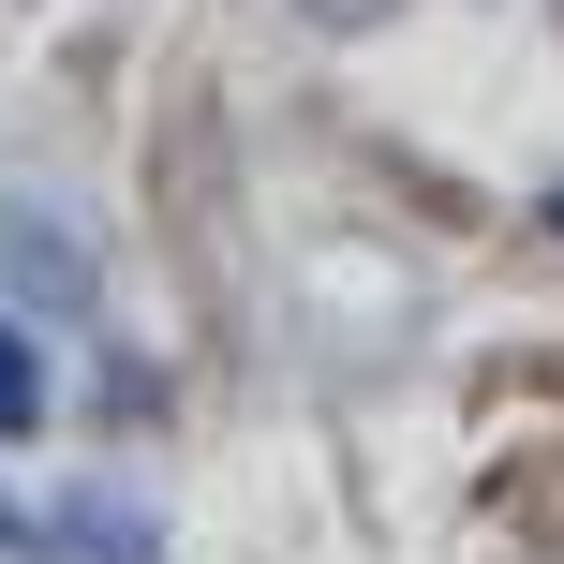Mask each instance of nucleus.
Listing matches in <instances>:
<instances>
[{"label":"nucleus","instance_id":"obj_2","mask_svg":"<svg viewBox=\"0 0 564 564\" xmlns=\"http://www.w3.org/2000/svg\"><path fill=\"white\" fill-rule=\"evenodd\" d=\"M550 224H564V194H550Z\"/></svg>","mask_w":564,"mask_h":564},{"label":"nucleus","instance_id":"obj_1","mask_svg":"<svg viewBox=\"0 0 564 564\" xmlns=\"http://www.w3.org/2000/svg\"><path fill=\"white\" fill-rule=\"evenodd\" d=\"M30 416H45V357L0 327V431H30Z\"/></svg>","mask_w":564,"mask_h":564}]
</instances>
